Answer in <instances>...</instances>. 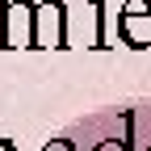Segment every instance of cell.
I'll list each match as a JSON object with an SVG mask.
<instances>
[{"label":"cell","instance_id":"3957f363","mask_svg":"<svg viewBox=\"0 0 151 151\" xmlns=\"http://www.w3.org/2000/svg\"><path fill=\"white\" fill-rule=\"evenodd\" d=\"M0 151H17V143L13 139H0Z\"/></svg>","mask_w":151,"mask_h":151},{"label":"cell","instance_id":"7a4b0ae2","mask_svg":"<svg viewBox=\"0 0 151 151\" xmlns=\"http://www.w3.org/2000/svg\"><path fill=\"white\" fill-rule=\"evenodd\" d=\"M34 46H67L63 0H42V4H34Z\"/></svg>","mask_w":151,"mask_h":151},{"label":"cell","instance_id":"6da1fadb","mask_svg":"<svg viewBox=\"0 0 151 151\" xmlns=\"http://www.w3.org/2000/svg\"><path fill=\"white\" fill-rule=\"evenodd\" d=\"M0 46H34V0H0Z\"/></svg>","mask_w":151,"mask_h":151}]
</instances>
